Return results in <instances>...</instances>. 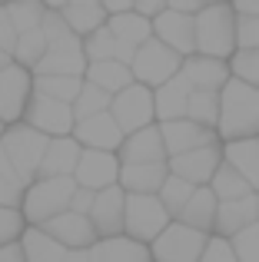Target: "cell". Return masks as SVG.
<instances>
[{
  "instance_id": "cell-1",
  "label": "cell",
  "mask_w": 259,
  "mask_h": 262,
  "mask_svg": "<svg viewBox=\"0 0 259 262\" xmlns=\"http://www.w3.org/2000/svg\"><path fill=\"white\" fill-rule=\"evenodd\" d=\"M220 143H240V140H259V90L229 80L220 93Z\"/></svg>"
},
{
  "instance_id": "cell-2",
  "label": "cell",
  "mask_w": 259,
  "mask_h": 262,
  "mask_svg": "<svg viewBox=\"0 0 259 262\" xmlns=\"http://www.w3.org/2000/svg\"><path fill=\"white\" fill-rule=\"evenodd\" d=\"M240 17L233 4H206L196 17V53L209 60H229L240 53Z\"/></svg>"
},
{
  "instance_id": "cell-3",
  "label": "cell",
  "mask_w": 259,
  "mask_h": 262,
  "mask_svg": "<svg viewBox=\"0 0 259 262\" xmlns=\"http://www.w3.org/2000/svg\"><path fill=\"white\" fill-rule=\"evenodd\" d=\"M77 179H37V183L27 189V199H24V219L27 226H37L44 229L50 219L70 212L73 206V196H77Z\"/></svg>"
},
{
  "instance_id": "cell-4",
  "label": "cell",
  "mask_w": 259,
  "mask_h": 262,
  "mask_svg": "<svg viewBox=\"0 0 259 262\" xmlns=\"http://www.w3.org/2000/svg\"><path fill=\"white\" fill-rule=\"evenodd\" d=\"M0 146H4L7 160L13 163V169L20 173V179H24L27 186L37 183L40 166H44V156H47V149H50V140H47L44 133L30 129L27 123H17V126H7Z\"/></svg>"
},
{
  "instance_id": "cell-5",
  "label": "cell",
  "mask_w": 259,
  "mask_h": 262,
  "mask_svg": "<svg viewBox=\"0 0 259 262\" xmlns=\"http://www.w3.org/2000/svg\"><path fill=\"white\" fill-rule=\"evenodd\" d=\"M183 63H186V57H180L176 50H169L166 43H160V40H149V43H143L140 50H136V60H133V80L140 86L146 90H160L166 86L169 80H176L183 73Z\"/></svg>"
},
{
  "instance_id": "cell-6",
  "label": "cell",
  "mask_w": 259,
  "mask_h": 262,
  "mask_svg": "<svg viewBox=\"0 0 259 262\" xmlns=\"http://www.w3.org/2000/svg\"><path fill=\"white\" fill-rule=\"evenodd\" d=\"M176 219L163 206L160 196H126V229L123 236L133 243L153 246Z\"/></svg>"
},
{
  "instance_id": "cell-7",
  "label": "cell",
  "mask_w": 259,
  "mask_h": 262,
  "mask_svg": "<svg viewBox=\"0 0 259 262\" xmlns=\"http://www.w3.org/2000/svg\"><path fill=\"white\" fill-rule=\"evenodd\" d=\"M24 123L30 129H37V133H44L47 140H67L77 129V116H73L70 103L50 100V96H40V93H33Z\"/></svg>"
},
{
  "instance_id": "cell-8",
  "label": "cell",
  "mask_w": 259,
  "mask_h": 262,
  "mask_svg": "<svg viewBox=\"0 0 259 262\" xmlns=\"http://www.w3.org/2000/svg\"><path fill=\"white\" fill-rule=\"evenodd\" d=\"M113 120L120 123L126 136L140 133L146 126H156V93L140 83H133L130 90H123L120 96H113V106H110Z\"/></svg>"
},
{
  "instance_id": "cell-9",
  "label": "cell",
  "mask_w": 259,
  "mask_h": 262,
  "mask_svg": "<svg viewBox=\"0 0 259 262\" xmlns=\"http://www.w3.org/2000/svg\"><path fill=\"white\" fill-rule=\"evenodd\" d=\"M30 100H33V73L20 63H10L0 73V123L4 126L24 123Z\"/></svg>"
},
{
  "instance_id": "cell-10",
  "label": "cell",
  "mask_w": 259,
  "mask_h": 262,
  "mask_svg": "<svg viewBox=\"0 0 259 262\" xmlns=\"http://www.w3.org/2000/svg\"><path fill=\"white\" fill-rule=\"evenodd\" d=\"M206 246H209L206 232H196L183 223H173L149 246V252H153V262H200Z\"/></svg>"
},
{
  "instance_id": "cell-11",
  "label": "cell",
  "mask_w": 259,
  "mask_h": 262,
  "mask_svg": "<svg viewBox=\"0 0 259 262\" xmlns=\"http://www.w3.org/2000/svg\"><path fill=\"white\" fill-rule=\"evenodd\" d=\"M120 169H123V163H120L117 153L83 149V156H80V166H77V173H73V179H77L80 189L103 192V189L120 186Z\"/></svg>"
},
{
  "instance_id": "cell-12",
  "label": "cell",
  "mask_w": 259,
  "mask_h": 262,
  "mask_svg": "<svg viewBox=\"0 0 259 262\" xmlns=\"http://www.w3.org/2000/svg\"><path fill=\"white\" fill-rule=\"evenodd\" d=\"M87 67H90V60H87L83 40L67 37L47 50L44 63L37 67L33 77H80V80H87Z\"/></svg>"
},
{
  "instance_id": "cell-13",
  "label": "cell",
  "mask_w": 259,
  "mask_h": 262,
  "mask_svg": "<svg viewBox=\"0 0 259 262\" xmlns=\"http://www.w3.org/2000/svg\"><path fill=\"white\" fill-rule=\"evenodd\" d=\"M90 223H93L100 239H120L123 236V229H126V192H123V186L97 192L93 209H90Z\"/></svg>"
},
{
  "instance_id": "cell-14",
  "label": "cell",
  "mask_w": 259,
  "mask_h": 262,
  "mask_svg": "<svg viewBox=\"0 0 259 262\" xmlns=\"http://www.w3.org/2000/svg\"><path fill=\"white\" fill-rule=\"evenodd\" d=\"M160 129H163V143H166L169 160H173V156L196 153V149H206V146H220V133L200 126V123H193V120L160 123Z\"/></svg>"
},
{
  "instance_id": "cell-15",
  "label": "cell",
  "mask_w": 259,
  "mask_h": 262,
  "mask_svg": "<svg viewBox=\"0 0 259 262\" xmlns=\"http://www.w3.org/2000/svg\"><path fill=\"white\" fill-rule=\"evenodd\" d=\"M117 156H120L123 166H156V163H169V153H166V143H163L160 123H156V126L140 129V133H133V136H126Z\"/></svg>"
},
{
  "instance_id": "cell-16",
  "label": "cell",
  "mask_w": 259,
  "mask_h": 262,
  "mask_svg": "<svg viewBox=\"0 0 259 262\" xmlns=\"http://www.w3.org/2000/svg\"><path fill=\"white\" fill-rule=\"evenodd\" d=\"M223 166V143L220 146H206V149H196V153H186V156H173L169 160V173L193 183L196 189L213 183V176L220 173Z\"/></svg>"
},
{
  "instance_id": "cell-17",
  "label": "cell",
  "mask_w": 259,
  "mask_h": 262,
  "mask_svg": "<svg viewBox=\"0 0 259 262\" xmlns=\"http://www.w3.org/2000/svg\"><path fill=\"white\" fill-rule=\"evenodd\" d=\"M44 232L50 239H57L67 252H80V249H93L100 243L97 229H93L90 216H80V212H63V216L50 219L44 226Z\"/></svg>"
},
{
  "instance_id": "cell-18",
  "label": "cell",
  "mask_w": 259,
  "mask_h": 262,
  "mask_svg": "<svg viewBox=\"0 0 259 262\" xmlns=\"http://www.w3.org/2000/svg\"><path fill=\"white\" fill-rule=\"evenodd\" d=\"M73 140L80 143L83 149H100V153H120L126 133L120 129V123L113 120V113H100L93 120L77 123L73 129Z\"/></svg>"
},
{
  "instance_id": "cell-19",
  "label": "cell",
  "mask_w": 259,
  "mask_h": 262,
  "mask_svg": "<svg viewBox=\"0 0 259 262\" xmlns=\"http://www.w3.org/2000/svg\"><path fill=\"white\" fill-rule=\"evenodd\" d=\"M153 37L160 43H166L169 50H176L180 57H196V20L193 17H183V13L166 7V13L160 20H153Z\"/></svg>"
},
{
  "instance_id": "cell-20",
  "label": "cell",
  "mask_w": 259,
  "mask_h": 262,
  "mask_svg": "<svg viewBox=\"0 0 259 262\" xmlns=\"http://www.w3.org/2000/svg\"><path fill=\"white\" fill-rule=\"evenodd\" d=\"M183 77L189 80V86L196 90V93H223L226 83L233 80V70H229V63H223V60H209V57H186V63H183Z\"/></svg>"
},
{
  "instance_id": "cell-21",
  "label": "cell",
  "mask_w": 259,
  "mask_h": 262,
  "mask_svg": "<svg viewBox=\"0 0 259 262\" xmlns=\"http://www.w3.org/2000/svg\"><path fill=\"white\" fill-rule=\"evenodd\" d=\"M60 13H63L67 27L73 30V37L87 40L93 37L97 30H103L106 24H110V13H106V7L100 4V0H73V4H53Z\"/></svg>"
},
{
  "instance_id": "cell-22",
  "label": "cell",
  "mask_w": 259,
  "mask_h": 262,
  "mask_svg": "<svg viewBox=\"0 0 259 262\" xmlns=\"http://www.w3.org/2000/svg\"><path fill=\"white\" fill-rule=\"evenodd\" d=\"M256 223H259V196H246V199H236V203H220L213 236H223L233 243L240 232H246Z\"/></svg>"
},
{
  "instance_id": "cell-23",
  "label": "cell",
  "mask_w": 259,
  "mask_h": 262,
  "mask_svg": "<svg viewBox=\"0 0 259 262\" xmlns=\"http://www.w3.org/2000/svg\"><path fill=\"white\" fill-rule=\"evenodd\" d=\"M80 156H83V146L73 136L50 140V149H47L44 166H40V179H73V173L80 166Z\"/></svg>"
},
{
  "instance_id": "cell-24",
  "label": "cell",
  "mask_w": 259,
  "mask_h": 262,
  "mask_svg": "<svg viewBox=\"0 0 259 262\" xmlns=\"http://www.w3.org/2000/svg\"><path fill=\"white\" fill-rule=\"evenodd\" d=\"M216 216H220V199H216V192L209 189V186H203V189L193 192V199H189L186 209L176 216V223L189 226V229H196V232L213 236V232H216Z\"/></svg>"
},
{
  "instance_id": "cell-25",
  "label": "cell",
  "mask_w": 259,
  "mask_h": 262,
  "mask_svg": "<svg viewBox=\"0 0 259 262\" xmlns=\"http://www.w3.org/2000/svg\"><path fill=\"white\" fill-rule=\"evenodd\" d=\"M189 100H193V86H189V80L180 73L176 80H169L166 86L156 90V123L186 120Z\"/></svg>"
},
{
  "instance_id": "cell-26",
  "label": "cell",
  "mask_w": 259,
  "mask_h": 262,
  "mask_svg": "<svg viewBox=\"0 0 259 262\" xmlns=\"http://www.w3.org/2000/svg\"><path fill=\"white\" fill-rule=\"evenodd\" d=\"M169 179V163L156 166H123L120 169V186L126 196H160V189Z\"/></svg>"
},
{
  "instance_id": "cell-27",
  "label": "cell",
  "mask_w": 259,
  "mask_h": 262,
  "mask_svg": "<svg viewBox=\"0 0 259 262\" xmlns=\"http://www.w3.org/2000/svg\"><path fill=\"white\" fill-rule=\"evenodd\" d=\"M83 50H87V60H90V63H113V60H117V63L133 67V60H136V50L123 47L106 27L83 40Z\"/></svg>"
},
{
  "instance_id": "cell-28",
  "label": "cell",
  "mask_w": 259,
  "mask_h": 262,
  "mask_svg": "<svg viewBox=\"0 0 259 262\" xmlns=\"http://www.w3.org/2000/svg\"><path fill=\"white\" fill-rule=\"evenodd\" d=\"M90 262H153L149 246L133 243V239H100L90 249Z\"/></svg>"
},
{
  "instance_id": "cell-29",
  "label": "cell",
  "mask_w": 259,
  "mask_h": 262,
  "mask_svg": "<svg viewBox=\"0 0 259 262\" xmlns=\"http://www.w3.org/2000/svg\"><path fill=\"white\" fill-rule=\"evenodd\" d=\"M223 160H226L229 166L259 192V140L223 143Z\"/></svg>"
},
{
  "instance_id": "cell-30",
  "label": "cell",
  "mask_w": 259,
  "mask_h": 262,
  "mask_svg": "<svg viewBox=\"0 0 259 262\" xmlns=\"http://www.w3.org/2000/svg\"><path fill=\"white\" fill-rule=\"evenodd\" d=\"M87 83H93V86H100L103 93H110V96H120L123 90H130L136 83L133 80V70H130L126 63H90L87 67Z\"/></svg>"
},
{
  "instance_id": "cell-31",
  "label": "cell",
  "mask_w": 259,
  "mask_h": 262,
  "mask_svg": "<svg viewBox=\"0 0 259 262\" xmlns=\"http://www.w3.org/2000/svg\"><path fill=\"white\" fill-rule=\"evenodd\" d=\"M106 30H110L123 47H130V50H140L143 43H149V40H153V24H149V20H143L136 10L133 13H123V17H110Z\"/></svg>"
},
{
  "instance_id": "cell-32",
  "label": "cell",
  "mask_w": 259,
  "mask_h": 262,
  "mask_svg": "<svg viewBox=\"0 0 259 262\" xmlns=\"http://www.w3.org/2000/svg\"><path fill=\"white\" fill-rule=\"evenodd\" d=\"M20 246H24L27 262H67V249L57 243V239L47 236L44 229H37V226H30V229L24 232Z\"/></svg>"
},
{
  "instance_id": "cell-33",
  "label": "cell",
  "mask_w": 259,
  "mask_h": 262,
  "mask_svg": "<svg viewBox=\"0 0 259 262\" xmlns=\"http://www.w3.org/2000/svg\"><path fill=\"white\" fill-rule=\"evenodd\" d=\"M209 189L216 192V199H220V203H236V199H246V196H259V192H256V189H253V186H249L240 173H236V169L229 166L226 160H223L220 173L213 176Z\"/></svg>"
},
{
  "instance_id": "cell-34",
  "label": "cell",
  "mask_w": 259,
  "mask_h": 262,
  "mask_svg": "<svg viewBox=\"0 0 259 262\" xmlns=\"http://www.w3.org/2000/svg\"><path fill=\"white\" fill-rule=\"evenodd\" d=\"M27 189H30V186L20 179V173L13 169V163L7 160L4 146H0V206H7V209H24Z\"/></svg>"
},
{
  "instance_id": "cell-35",
  "label": "cell",
  "mask_w": 259,
  "mask_h": 262,
  "mask_svg": "<svg viewBox=\"0 0 259 262\" xmlns=\"http://www.w3.org/2000/svg\"><path fill=\"white\" fill-rule=\"evenodd\" d=\"M83 83L87 80L80 77H33V93L40 96H50V100H60V103H77V96L83 93Z\"/></svg>"
},
{
  "instance_id": "cell-36",
  "label": "cell",
  "mask_w": 259,
  "mask_h": 262,
  "mask_svg": "<svg viewBox=\"0 0 259 262\" xmlns=\"http://www.w3.org/2000/svg\"><path fill=\"white\" fill-rule=\"evenodd\" d=\"M47 50H50V43H47L44 30H30V33H20L17 40V50H13V63L27 67L30 73H37V67L44 63Z\"/></svg>"
},
{
  "instance_id": "cell-37",
  "label": "cell",
  "mask_w": 259,
  "mask_h": 262,
  "mask_svg": "<svg viewBox=\"0 0 259 262\" xmlns=\"http://www.w3.org/2000/svg\"><path fill=\"white\" fill-rule=\"evenodd\" d=\"M110 106H113L110 93H103V90L93 86V83H83V93L73 103V116H77V123H83V120H93L100 113H110Z\"/></svg>"
},
{
  "instance_id": "cell-38",
  "label": "cell",
  "mask_w": 259,
  "mask_h": 262,
  "mask_svg": "<svg viewBox=\"0 0 259 262\" xmlns=\"http://www.w3.org/2000/svg\"><path fill=\"white\" fill-rule=\"evenodd\" d=\"M186 120L200 123V126H206V129H216L220 126V93H196L193 90Z\"/></svg>"
},
{
  "instance_id": "cell-39",
  "label": "cell",
  "mask_w": 259,
  "mask_h": 262,
  "mask_svg": "<svg viewBox=\"0 0 259 262\" xmlns=\"http://www.w3.org/2000/svg\"><path fill=\"white\" fill-rule=\"evenodd\" d=\"M7 13H10L17 33H30V30H40V24H44V17H47V4H40V0L7 4Z\"/></svg>"
},
{
  "instance_id": "cell-40",
  "label": "cell",
  "mask_w": 259,
  "mask_h": 262,
  "mask_svg": "<svg viewBox=\"0 0 259 262\" xmlns=\"http://www.w3.org/2000/svg\"><path fill=\"white\" fill-rule=\"evenodd\" d=\"M193 192H196V186H193V183H186V179H180V176L169 173L166 186L160 189V199H163V206L169 209V216L176 219L183 209H186V203L193 199Z\"/></svg>"
},
{
  "instance_id": "cell-41",
  "label": "cell",
  "mask_w": 259,
  "mask_h": 262,
  "mask_svg": "<svg viewBox=\"0 0 259 262\" xmlns=\"http://www.w3.org/2000/svg\"><path fill=\"white\" fill-rule=\"evenodd\" d=\"M27 229H30V226H27L24 212H20V209H7V206H0V249H7V246L20 243Z\"/></svg>"
},
{
  "instance_id": "cell-42",
  "label": "cell",
  "mask_w": 259,
  "mask_h": 262,
  "mask_svg": "<svg viewBox=\"0 0 259 262\" xmlns=\"http://www.w3.org/2000/svg\"><path fill=\"white\" fill-rule=\"evenodd\" d=\"M229 70H233L236 80H243V83L259 90V50H240L229 60Z\"/></svg>"
},
{
  "instance_id": "cell-43",
  "label": "cell",
  "mask_w": 259,
  "mask_h": 262,
  "mask_svg": "<svg viewBox=\"0 0 259 262\" xmlns=\"http://www.w3.org/2000/svg\"><path fill=\"white\" fill-rule=\"evenodd\" d=\"M40 30H44V37H47V43H60V40H67V37H73V30L67 27V20H63V13L57 10L53 4H47V17H44V24H40Z\"/></svg>"
},
{
  "instance_id": "cell-44",
  "label": "cell",
  "mask_w": 259,
  "mask_h": 262,
  "mask_svg": "<svg viewBox=\"0 0 259 262\" xmlns=\"http://www.w3.org/2000/svg\"><path fill=\"white\" fill-rule=\"evenodd\" d=\"M233 249H236V259L240 262H259V223L249 226L246 232L233 239Z\"/></svg>"
},
{
  "instance_id": "cell-45",
  "label": "cell",
  "mask_w": 259,
  "mask_h": 262,
  "mask_svg": "<svg viewBox=\"0 0 259 262\" xmlns=\"http://www.w3.org/2000/svg\"><path fill=\"white\" fill-rule=\"evenodd\" d=\"M200 262H240V259H236V249H233L229 239L209 236V246H206V252H203Z\"/></svg>"
},
{
  "instance_id": "cell-46",
  "label": "cell",
  "mask_w": 259,
  "mask_h": 262,
  "mask_svg": "<svg viewBox=\"0 0 259 262\" xmlns=\"http://www.w3.org/2000/svg\"><path fill=\"white\" fill-rule=\"evenodd\" d=\"M236 33H240V50H259V17H240Z\"/></svg>"
},
{
  "instance_id": "cell-47",
  "label": "cell",
  "mask_w": 259,
  "mask_h": 262,
  "mask_svg": "<svg viewBox=\"0 0 259 262\" xmlns=\"http://www.w3.org/2000/svg\"><path fill=\"white\" fill-rule=\"evenodd\" d=\"M17 40H20V33H17V27H13L10 13H7V7H0V50L13 57V50H17Z\"/></svg>"
},
{
  "instance_id": "cell-48",
  "label": "cell",
  "mask_w": 259,
  "mask_h": 262,
  "mask_svg": "<svg viewBox=\"0 0 259 262\" xmlns=\"http://www.w3.org/2000/svg\"><path fill=\"white\" fill-rule=\"evenodd\" d=\"M166 0H140V4H133V10L140 13L143 20H149V24H153V20H160L163 13H166Z\"/></svg>"
},
{
  "instance_id": "cell-49",
  "label": "cell",
  "mask_w": 259,
  "mask_h": 262,
  "mask_svg": "<svg viewBox=\"0 0 259 262\" xmlns=\"http://www.w3.org/2000/svg\"><path fill=\"white\" fill-rule=\"evenodd\" d=\"M93 199H97V192H90V189H77V196H73V206H70V212H80V216H90V209H93Z\"/></svg>"
},
{
  "instance_id": "cell-50",
  "label": "cell",
  "mask_w": 259,
  "mask_h": 262,
  "mask_svg": "<svg viewBox=\"0 0 259 262\" xmlns=\"http://www.w3.org/2000/svg\"><path fill=\"white\" fill-rule=\"evenodd\" d=\"M203 7H206V4H196V0H169V10L183 13V17H193V20L203 13Z\"/></svg>"
},
{
  "instance_id": "cell-51",
  "label": "cell",
  "mask_w": 259,
  "mask_h": 262,
  "mask_svg": "<svg viewBox=\"0 0 259 262\" xmlns=\"http://www.w3.org/2000/svg\"><path fill=\"white\" fill-rule=\"evenodd\" d=\"M0 262H27V256H24V246H20V243H13V246H7V249H0Z\"/></svg>"
},
{
  "instance_id": "cell-52",
  "label": "cell",
  "mask_w": 259,
  "mask_h": 262,
  "mask_svg": "<svg viewBox=\"0 0 259 262\" xmlns=\"http://www.w3.org/2000/svg\"><path fill=\"white\" fill-rule=\"evenodd\" d=\"M106 13H110V17H123V13H133V4H130V0H106Z\"/></svg>"
},
{
  "instance_id": "cell-53",
  "label": "cell",
  "mask_w": 259,
  "mask_h": 262,
  "mask_svg": "<svg viewBox=\"0 0 259 262\" xmlns=\"http://www.w3.org/2000/svg\"><path fill=\"white\" fill-rule=\"evenodd\" d=\"M236 13L240 17H259V4H249V0H243V4H233Z\"/></svg>"
},
{
  "instance_id": "cell-54",
  "label": "cell",
  "mask_w": 259,
  "mask_h": 262,
  "mask_svg": "<svg viewBox=\"0 0 259 262\" xmlns=\"http://www.w3.org/2000/svg\"><path fill=\"white\" fill-rule=\"evenodd\" d=\"M67 262H90V249H80V252H67Z\"/></svg>"
},
{
  "instance_id": "cell-55",
  "label": "cell",
  "mask_w": 259,
  "mask_h": 262,
  "mask_svg": "<svg viewBox=\"0 0 259 262\" xmlns=\"http://www.w3.org/2000/svg\"><path fill=\"white\" fill-rule=\"evenodd\" d=\"M10 63H13V57H10V53H4V50H0V73H4Z\"/></svg>"
},
{
  "instance_id": "cell-56",
  "label": "cell",
  "mask_w": 259,
  "mask_h": 262,
  "mask_svg": "<svg viewBox=\"0 0 259 262\" xmlns=\"http://www.w3.org/2000/svg\"><path fill=\"white\" fill-rule=\"evenodd\" d=\"M4 133H7V126H4V123H0V140H4Z\"/></svg>"
}]
</instances>
